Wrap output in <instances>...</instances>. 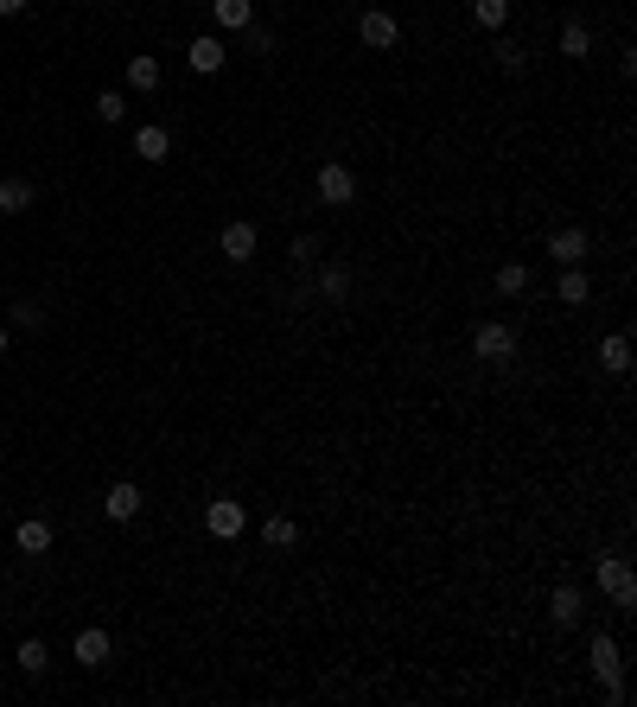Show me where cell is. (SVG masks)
Returning a JSON list of instances; mask_svg holds the SVG:
<instances>
[{"label": "cell", "mask_w": 637, "mask_h": 707, "mask_svg": "<svg viewBox=\"0 0 637 707\" xmlns=\"http://www.w3.org/2000/svg\"><path fill=\"white\" fill-rule=\"evenodd\" d=\"M255 243H262V230H255L249 217H236V223H223V236H217V249H223V262H249Z\"/></svg>", "instance_id": "52a82bcc"}, {"label": "cell", "mask_w": 637, "mask_h": 707, "mask_svg": "<svg viewBox=\"0 0 637 707\" xmlns=\"http://www.w3.org/2000/svg\"><path fill=\"white\" fill-rule=\"evenodd\" d=\"M236 39H243V51H249V58H274V32H268V26H243Z\"/></svg>", "instance_id": "484cf974"}, {"label": "cell", "mask_w": 637, "mask_h": 707, "mask_svg": "<svg viewBox=\"0 0 637 707\" xmlns=\"http://www.w3.org/2000/svg\"><path fill=\"white\" fill-rule=\"evenodd\" d=\"M39 192H32V179H0V217H26Z\"/></svg>", "instance_id": "2e32d148"}, {"label": "cell", "mask_w": 637, "mask_h": 707, "mask_svg": "<svg viewBox=\"0 0 637 707\" xmlns=\"http://www.w3.org/2000/svg\"><path fill=\"white\" fill-rule=\"evenodd\" d=\"M109 650H115V644H109V631H96V625H90V631H77L71 657H77L83 669H102V663H109Z\"/></svg>", "instance_id": "4fadbf2b"}, {"label": "cell", "mask_w": 637, "mask_h": 707, "mask_svg": "<svg viewBox=\"0 0 637 707\" xmlns=\"http://www.w3.org/2000/svg\"><path fill=\"white\" fill-rule=\"evenodd\" d=\"M587 657H593V676H625V650H618V637H612V631H593Z\"/></svg>", "instance_id": "8fae6325"}, {"label": "cell", "mask_w": 637, "mask_h": 707, "mask_svg": "<svg viewBox=\"0 0 637 707\" xmlns=\"http://www.w3.org/2000/svg\"><path fill=\"white\" fill-rule=\"evenodd\" d=\"M472 357H478V364H510V357H516V332L504 319H485L472 332Z\"/></svg>", "instance_id": "3957f363"}, {"label": "cell", "mask_w": 637, "mask_h": 707, "mask_svg": "<svg viewBox=\"0 0 637 707\" xmlns=\"http://www.w3.org/2000/svg\"><path fill=\"white\" fill-rule=\"evenodd\" d=\"M523 64H529V51L516 45V39H504V32H497V71H504V77H523Z\"/></svg>", "instance_id": "cb8c5ba5"}, {"label": "cell", "mask_w": 637, "mask_h": 707, "mask_svg": "<svg viewBox=\"0 0 637 707\" xmlns=\"http://www.w3.org/2000/svg\"><path fill=\"white\" fill-rule=\"evenodd\" d=\"M0 357H7V325H0Z\"/></svg>", "instance_id": "d6a6232c"}, {"label": "cell", "mask_w": 637, "mask_h": 707, "mask_svg": "<svg viewBox=\"0 0 637 707\" xmlns=\"http://www.w3.org/2000/svg\"><path fill=\"white\" fill-rule=\"evenodd\" d=\"M313 192H319L325 211H344V204L357 198V172L344 166V160H325V166H319V179H313Z\"/></svg>", "instance_id": "7a4b0ae2"}, {"label": "cell", "mask_w": 637, "mask_h": 707, "mask_svg": "<svg viewBox=\"0 0 637 707\" xmlns=\"http://www.w3.org/2000/svg\"><path fill=\"white\" fill-rule=\"evenodd\" d=\"M599 364H606L612 376H625L631 370V338L625 332H606V338H599Z\"/></svg>", "instance_id": "d6986e66"}, {"label": "cell", "mask_w": 637, "mask_h": 707, "mask_svg": "<svg viewBox=\"0 0 637 707\" xmlns=\"http://www.w3.org/2000/svg\"><path fill=\"white\" fill-rule=\"evenodd\" d=\"M580 612H587V593H580L574 580H561L555 593H548V618H555V631H574Z\"/></svg>", "instance_id": "8992f818"}, {"label": "cell", "mask_w": 637, "mask_h": 707, "mask_svg": "<svg viewBox=\"0 0 637 707\" xmlns=\"http://www.w3.org/2000/svg\"><path fill=\"white\" fill-rule=\"evenodd\" d=\"M262 542H268V548H294V542H300V523H294V516H268V523H262Z\"/></svg>", "instance_id": "603a6c76"}, {"label": "cell", "mask_w": 637, "mask_h": 707, "mask_svg": "<svg viewBox=\"0 0 637 707\" xmlns=\"http://www.w3.org/2000/svg\"><path fill=\"white\" fill-rule=\"evenodd\" d=\"M587 249H593L587 230H555V236H548V262H561V268H580V262H587Z\"/></svg>", "instance_id": "9c48e42d"}, {"label": "cell", "mask_w": 637, "mask_h": 707, "mask_svg": "<svg viewBox=\"0 0 637 707\" xmlns=\"http://www.w3.org/2000/svg\"><path fill=\"white\" fill-rule=\"evenodd\" d=\"M357 39H364L370 51H395V39H402V20H395L389 7H370L364 20H357Z\"/></svg>", "instance_id": "5b68a950"}, {"label": "cell", "mask_w": 637, "mask_h": 707, "mask_svg": "<svg viewBox=\"0 0 637 707\" xmlns=\"http://www.w3.org/2000/svg\"><path fill=\"white\" fill-rule=\"evenodd\" d=\"M555 45H561V58H574V64H580V58H593V32H587V20H567Z\"/></svg>", "instance_id": "ac0fdd59"}, {"label": "cell", "mask_w": 637, "mask_h": 707, "mask_svg": "<svg viewBox=\"0 0 637 707\" xmlns=\"http://www.w3.org/2000/svg\"><path fill=\"white\" fill-rule=\"evenodd\" d=\"M45 644H39V637H26V644H20V669H26V676H45Z\"/></svg>", "instance_id": "f1b7e54d"}, {"label": "cell", "mask_w": 637, "mask_h": 707, "mask_svg": "<svg viewBox=\"0 0 637 707\" xmlns=\"http://www.w3.org/2000/svg\"><path fill=\"white\" fill-rule=\"evenodd\" d=\"M497 293H504V300L529 293V268H523V262H504V268H497Z\"/></svg>", "instance_id": "d4e9b609"}, {"label": "cell", "mask_w": 637, "mask_h": 707, "mask_svg": "<svg viewBox=\"0 0 637 707\" xmlns=\"http://www.w3.org/2000/svg\"><path fill=\"white\" fill-rule=\"evenodd\" d=\"M599 593H606L618 612H631V606H637V574H631V561H625V555H599Z\"/></svg>", "instance_id": "6da1fadb"}, {"label": "cell", "mask_w": 637, "mask_h": 707, "mask_svg": "<svg viewBox=\"0 0 637 707\" xmlns=\"http://www.w3.org/2000/svg\"><path fill=\"white\" fill-rule=\"evenodd\" d=\"M122 115H128V96L122 90H102L96 96V122H122Z\"/></svg>", "instance_id": "83f0119b"}, {"label": "cell", "mask_w": 637, "mask_h": 707, "mask_svg": "<svg viewBox=\"0 0 637 707\" xmlns=\"http://www.w3.org/2000/svg\"><path fill=\"white\" fill-rule=\"evenodd\" d=\"M599 701H606V707H625V701H631L625 676H599Z\"/></svg>", "instance_id": "f546056e"}, {"label": "cell", "mask_w": 637, "mask_h": 707, "mask_svg": "<svg viewBox=\"0 0 637 707\" xmlns=\"http://www.w3.org/2000/svg\"><path fill=\"white\" fill-rule=\"evenodd\" d=\"M26 7H32V0H0V20H20Z\"/></svg>", "instance_id": "1f68e13d"}, {"label": "cell", "mask_w": 637, "mask_h": 707, "mask_svg": "<svg viewBox=\"0 0 637 707\" xmlns=\"http://www.w3.org/2000/svg\"><path fill=\"white\" fill-rule=\"evenodd\" d=\"M7 319H13V332H39V325H45V306H39V300H20Z\"/></svg>", "instance_id": "4316f807"}, {"label": "cell", "mask_w": 637, "mask_h": 707, "mask_svg": "<svg viewBox=\"0 0 637 707\" xmlns=\"http://www.w3.org/2000/svg\"><path fill=\"white\" fill-rule=\"evenodd\" d=\"M344 293H351V268H344V262H325V268H319V300H344Z\"/></svg>", "instance_id": "44dd1931"}, {"label": "cell", "mask_w": 637, "mask_h": 707, "mask_svg": "<svg viewBox=\"0 0 637 707\" xmlns=\"http://www.w3.org/2000/svg\"><path fill=\"white\" fill-rule=\"evenodd\" d=\"M122 77H128V90H134V96H153V90H160V58H147V51H134Z\"/></svg>", "instance_id": "9a60e30c"}, {"label": "cell", "mask_w": 637, "mask_h": 707, "mask_svg": "<svg viewBox=\"0 0 637 707\" xmlns=\"http://www.w3.org/2000/svg\"><path fill=\"white\" fill-rule=\"evenodd\" d=\"M243 523H249V510L236 504V497H211V510H204V529H211L217 542H236V536H243Z\"/></svg>", "instance_id": "277c9868"}, {"label": "cell", "mask_w": 637, "mask_h": 707, "mask_svg": "<svg viewBox=\"0 0 637 707\" xmlns=\"http://www.w3.org/2000/svg\"><path fill=\"white\" fill-rule=\"evenodd\" d=\"M102 516H109V523H134V516H141V485H134V478L109 485V497H102Z\"/></svg>", "instance_id": "30bf717a"}, {"label": "cell", "mask_w": 637, "mask_h": 707, "mask_svg": "<svg viewBox=\"0 0 637 707\" xmlns=\"http://www.w3.org/2000/svg\"><path fill=\"white\" fill-rule=\"evenodd\" d=\"M472 20L485 32H504L510 26V0H472Z\"/></svg>", "instance_id": "7402d4cb"}, {"label": "cell", "mask_w": 637, "mask_h": 707, "mask_svg": "<svg viewBox=\"0 0 637 707\" xmlns=\"http://www.w3.org/2000/svg\"><path fill=\"white\" fill-rule=\"evenodd\" d=\"M13 542H20V555H39V561H45V555H51V542H58V529H51L45 516H26V523L13 529Z\"/></svg>", "instance_id": "7c38bea8"}, {"label": "cell", "mask_w": 637, "mask_h": 707, "mask_svg": "<svg viewBox=\"0 0 637 707\" xmlns=\"http://www.w3.org/2000/svg\"><path fill=\"white\" fill-rule=\"evenodd\" d=\"M134 153H141L147 166H160L166 153H172V134H166L160 122H141V128H134Z\"/></svg>", "instance_id": "5bb4252c"}, {"label": "cell", "mask_w": 637, "mask_h": 707, "mask_svg": "<svg viewBox=\"0 0 637 707\" xmlns=\"http://www.w3.org/2000/svg\"><path fill=\"white\" fill-rule=\"evenodd\" d=\"M185 58H192V71H198V77H217L223 64H230V45H223L217 32H198V39H192V51H185Z\"/></svg>", "instance_id": "ba28073f"}, {"label": "cell", "mask_w": 637, "mask_h": 707, "mask_svg": "<svg viewBox=\"0 0 637 707\" xmlns=\"http://www.w3.org/2000/svg\"><path fill=\"white\" fill-rule=\"evenodd\" d=\"M555 300H561V306H587V300H593V281H587L580 268H561V287H555Z\"/></svg>", "instance_id": "ffe728a7"}, {"label": "cell", "mask_w": 637, "mask_h": 707, "mask_svg": "<svg viewBox=\"0 0 637 707\" xmlns=\"http://www.w3.org/2000/svg\"><path fill=\"white\" fill-rule=\"evenodd\" d=\"M211 20L223 32H243V26H255V0H211Z\"/></svg>", "instance_id": "e0dca14e"}, {"label": "cell", "mask_w": 637, "mask_h": 707, "mask_svg": "<svg viewBox=\"0 0 637 707\" xmlns=\"http://www.w3.org/2000/svg\"><path fill=\"white\" fill-rule=\"evenodd\" d=\"M294 262H300V268L319 262V236H294Z\"/></svg>", "instance_id": "4dcf8cb0"}]
</instances>
